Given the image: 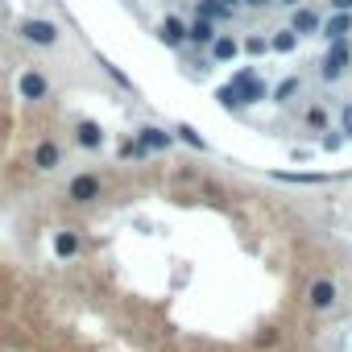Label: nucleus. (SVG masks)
<instances>
[{
  "label": "nucleus",
  "instance_id": "f257e3e1",
  "mask_svg": "<svg viewBox=\"0 0 352 352\" xmlns=\"http://www.w3.org/2000/svg\"><path fill=\"white\" fill-rule=\"evenodd\" d=\"M17 34H21L25 42H34V46H54V42H58V25H54V21H38V17L21 21Z\"/></svg>",
  "mask_w": 352,
  "mask_h": 352
},
{
  "label": "nucleus",
  "instance_id": "f03ea898",
  "mask_svg": "<svg viewBox=\"0 0 352 352\" xmlns=\"http://www.w3.org/2000/svg\"><path fill=\"white\" fill-rule=\"evenodd\" d=\"M232 96H236V104H257V100H265V83L253 71H241L232 79Z\"/></svg>",
  "mask_w": 352,
  "mask_h": 352
},
{
  "label": "nucleus",
  "instance_id": "7ed1b4c3",
  "mask_svg": "<svg viewBox=\"0 0 352 352\" xmlns=\"http://www.w3.org/2000/svg\"><path fill=\"white\" fill-rule=\"evenodd\" d=\"M344 63H348V46H344V38H336V46H331L327 58H323V79H340Z\"/></svg>",
  "mask_w": 352,
  "mask_h": 352
},
{
  "label": "nucleus",
  "instance_id": "20e7f679",
  "mask_svg": "<svg viewBox=\"0 0 352 352\" xmlns=\"http://www.w3.org/2000/svg\"><path fill=\"white\" fill-rule=\"evenodd\" d=\"M17 87H21V96H25V100H42V96L50 91V83H46L38 71H25V75L17 79Z\"/></svg>",
  "mask_w": 352,
  "mask_h": 352
},
{
  "label": "nucleus",
  "instance_id": "39448f33",
  "mask_svg": "<svg viewBox=\"0 0 352 352\" xmlns=\"http://www.w3.org/2000/svg\"><path fill=\"white\" fill-rule=\"evenodd\" d=\"M96 195H100V183L91 179V174H79V179L71 183V199H75V204H91Z\"/></svg>",
  "mask_w": 352,
  "mask_h": 352
},
{
  "label": "nucleus",
  "instance_id": "423d86ee",
  "mask_svg": "<svg viewBox=\"0 0 352 352\" xmlns=\"http://www.w3.org/2000/svg\"><path fill=\"white\" fill-rule=\"evenodd\" d=\"M157 34H162V42H166V46H179V42H183V38H187V25H183V21H179V17H166V21H162V30H157Z\"/></svg>",
  "mask_w": 352,
  "mask_h": 352
},
{
  "label": "nucleus",
  "instance_id": "0eeeda50",
  "mask_svg": "<svg viewBox=\"0 0 352 352\" xmlns=\"http://www.w3.org/2000/svg\"><path fill=\"white\" fill-rule=\"evenodd\" d=\"M58 157H63V153H58V145H54V141H46V145H38V153H34V162H38V170H54V166H58Z\"/></svg>",
  "mask_w": 352,
  "mask_h": 352
},
{
  "label": "nucleus",
  "instance_id": "6e6552de",
  "mask_svg": "<svg viewBox=\"0 0 352 352\" xmlns=\"http://www.w3.org/2000/svg\"><path fill=\"white\" fill-rule=\"evenodd\" d=\"M199 17L224 21V17H232V5H224V0H204V5H199Z\"/></svg>",
  "mask_w": 352,
  "mask_h": 352
},
{
  "label": "nucleus",
  "instance_id": "1a4fd4ad",
  "mask_svg": "<svg viewBox=\"0 0 352 352\" xmlns=\"http://www.w3.org/2000/svg\"><path fill=\"white\" fill-rule=\"evenodd\" d=\"M311 302H315L319 311L331 307V302H336V286H331V282H315V286H311Z\"/></svg>",
  "mask_w": 352,
  "mask_h": 352
},
{
  "label": "nucleus",
  "instance_id": "9d476101",
  "mask_svg": "<svg viewBox=\"0 0 352 352\" xmlns=\"http://www.w3.org/2000/svg\"><path fill=\"white\" fill-rule=\"evenodd\" d=\"M100 141H104V133H100V124H96V120H83V124H79V145H87V149H96Z\"/></svg>",
  "mask_w": 352,
  "mask_h": 352
},
{
  "label": "nucleus",
  "instance_id": "9b49d317",
  "mask_svg": "<svg viewBox=\"0 0 352 352\" xmlns=\"http://www.w3.org/2000/svg\"><path fill=\"white\" fill-rule=\"evenodd\" d=\"M170 145V133L162 129H141V149H166Z\"/></svg>",
  "mask_w": 352,
  "mask_h": 352
},
{
  "label": "nucleus",
  "instance_id": "f8f14e48",
  "mask_svg": "<svg viewBox=\"0 0 352 352\" xmlns=\"http://www.w3.org/2000/svg\"><path fill=\"white\" fill-rule=\"evenodd\" d=\"M54 253H58V257H75V253H79V236H75V232H58V236H54Z\"/></svg>",
  "mask_w": 352,
  "mask_h": 352
},
{
  "label": "nucleus",
  "instance_id": "ddd939ff",
  "mask_svg": "<svg viewBox=\"0 0 352 352\" xmlns=\"http://www.w3.org/2000/svg\"><path fill=\"white\" fill-rule=\"evenodd\" d=\"M315 30H319V17L311 9H298L294 13V34H315Z\"/></svg>",
  "mask_w": 352,
  "mask_h": 352
},
{
  "label": "nucleus",
  "instance_id": "4468645a",
  "mask_svg": "<svg viewBox=\"0 0 352 352\" xmlns=\"http://www.w3.org/2000/svg\"><path fill=\"white\" fill-rule=\"evenodd\" d=\"M348 30H352V17H348V13H336V17L323 25V34H327V38H344Z\"/></svg>",
  "mask_w": 352,
  "mask_h": 352
},
{
  "label": "nucleus",
  "instance_id": "2eb2a0df",
  "mask_svg": "<svg viewBox=\"0 0 352 352\" xmlns=\"http://www.w3.org/2000/svg\"><path fill=\"white\" fill-rule=\"evenodd\" d=\"M187 38H191V42H212V38H216V34H212V21H208V17H199V21L187 30Z\"/></svg>",
  "mask_w": 352,
  "mask_h": 352
},
{
  "label": "nucleus",
  "instance_id": "dca6fc26",
  "mask_svg": "<svg viewBox=\"0 0 352 352\" xmlns=\"http://www.w3.org/2000/svg\"><path fill=\"white\" fill-rule=\"evenodd\" d=\"M212 54L224 63V58H236V42L232 38H212Z\"/></svg>",
  "mask_w": 352,
  "mask_h": 352
},
{
  "label": "nucleus",
  "instance_id": "f3484780",
  "mask_svg": "<svg viewBox=\"0 0 352 352\" xmlns=\"http://www.w3.org/2000/svg\"><path fill=\"white\" fill-rule=\"evenodd\" d=\"M274 50H278V54H290V50H294V30L278 34V38H274Z\"/></svg>",
  "mask_w": 352,
  "mask_h": 352
},
{
  "label": "nucleus",
  "instance_id": "a211bd4d",
  "mask_svg": "<svg viewBox=\"0 0 352 352\" xmlns=\"http://www.w3.org/2000/svg\"><path fill=\"white\" fill-rule=\"evenodd\" d=\"M179 133H183V141H187V145H195V149H204V137H199L195 129H187V124H183Z\"/></svg>",
  "mask_w": 352,
  "mask_h": 352
},
{
  "label": "nucleus",
  "instance_id": "6ab92c4d",
  "mask_svg": "<svg viewBox=\"0 0 352 352\" xmlns=\"http://www.w3.org/2000/svg\"><path fill=\"white\" fill-rule=\"evenodd\" d=\"M298 91V79H286L282 87H278V100H286V96H294Z\"/></svg>",
  "mask_w": 352,
  "mask_h": 352
},
{
  "label": "nucleus",
  "instance_id": "aec40b11",
  "mask_svg": "<svg viewBox=\"0 0 352 352\" xmlns=\"http://www.w3.org/2000/svg\"><path fill=\"white\" fill-rule=\"evenodd\" d=\"M307 120H311L315 129H323V124H327V116H323V108H311V112H307Z\"/></svg>",
  "mask_w": 352,
  "mask_h": 352
},
{
  "label": "nucleus",
  "instance_id": "412c9836",
  "mask_svg": "<svg viewBox=\"0 0 352 352\" xmlns=\"http://www.w3.org/2000/svg\"><path fill=\"white\" fill-rule=\"evenodd\" d=\"M245 50H249V54H261V50H265V42H261V38H249V46H245Z\"/></svg>",
  "mask_w": 352,
  "mask_h": 352
},
{
  "label": "nucleus",
  "instance_id": "4be33fe9",
  "mask_svg": "<svg viewBox=\"0 0 352 352\" xmlns=\"http://www.w3.org/2000/svg\"><path fill=\"white\" fill-rule=\"evenodd\" d=\"M331 5H336L340 13H348V9H352V0H331Z\"/></svg>",
  "mask_w": 352,
  "mask_h": 352
},
{
  "label": "nucleus",
  "instance_id": "5701e85b",
  "mask_svg": "<svg viewBox=\"0 0 352 352\" xmlns=\"http://www.w3.org/2000/svg\"><path fill=\"white\" fill-rule=\"evenodd\" d=\"M344 129L352 133V108H344Z\"/></svg>",
  "mask_w": 352,
  "mask_h": 352
},
{
  "label": "nucleus",
  "instance_id": "b1692460",
  "mask_svg": "<svg viewBox=\"0 0 352 352\" xmlns=\"http://www.w3.org/2000/svg\"><path fill=\"white\" fill-rule=\"evenodd\" d=\"M245 5H253V9H261V5H270V0H245Z\"/></svg>",
  "mask_w": 352,
  "mask_h": 352
},
{
  "label": "nucleus",
  "instance_id": "393cba45",
  "mask_svg": "<svg viewBox=\"0 0 352 352\" xmlns=\"http://www.w3.org/2000/svg\"><path fill=\"white\" fill-rule=\"evenodd\" d=\"M286 5H298V0H286Z\"/></svg>",
  "mask_w": 352,
  "mask_h": 352
}]
</instances>
